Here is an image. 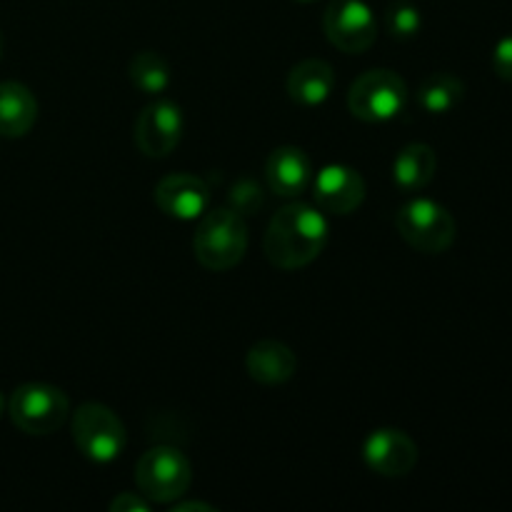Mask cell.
I'll return each instance as SVG.
<instances>
[{"mask_svg": "<svg viewBox=\"0 0 512 512\" xmlns=\"http://www.w3.org/2000/svg\"><path fill=\"white\" fill-rule=\"evenodd\" d=\"M328 230V220L313 205H285L273 215L265 230V258L280 270L305 268L325 250Z\"/></svg>", "mask_w": 512, "mask_h": 512, "instance_id": "obj_1", "label": "cell"}, {"mask_svg": "<svg viewBox=\"0 0 512 512\" xmlns=\"http://www.w3.org/2000/svg\"><path fill=\"white\" fill-rule=\"evenodd\" d=\"M195 258L203 268L223 273L235 268L248 250V225L243 215L230 208L210 210L203 215L193 238Z\"/></svg>", "mask_w": 512, "mask_h": 512, "instance_id": "obj_2", "label": "cell"}, {"mask_svg": "<svg viewBox=\"0 0 512 512\" xmlns=\"http://www.w3.org/2000/svg\"><path fill=\"white\" fill-rule=\"evenodd\" d=\"M10 420L28 435H50L65 425L70 400L60 388L48 383H25L8 400Z\"/></svg>", "mask_w": 512, "mask_h": 512, "instance_id": "obj_3", "label": "cell"}, {"mask_svg": "<svg viewBox=\"0 0 512 512\" xmlns=\"http://www.w3.org/2000/svg\"><path fill=\"white\" fill-rule=\"evenodd\" d=\"M408 105V85L393 70H368L348 93V108L363 123H385L398 118Z\"/></svg>", "mask_w": 512, "mask_h": 512, "instance_id": "obj_4", "label": "cell"}, {"mask_svg": "<svg viewBox=\"0 0 512 512\" xmlns=\"http://www.w3.org/2000/svg\"><path fill=\"white\" fill-rule=\"evenodd\" d=\"M398 233L410 248L420 253H445L455 243V220L440 203L430 198H415L395 215Z\"/></svg>", "mask_w": 512, "mask_h": 512, "instance_id": "obj_5", "label": "cell"}, {"mask_svg": "<svg viewBox=\"0 0 512 512\" xmlns=\"http://www.w3.org/2000/svg\"><path fill=\"white\" fill-rule=\"evenodd\" d=\"M73 440L93 463H113L128 443L125 425L108 405L83 403L73 415Z\"/></svg>", "mask_w": 512, "mask_h": 512, "instance_id": "obj_6", "label": "cell"}, {"mask_svg": "<svg viewBox=\"0 0 512 512\" xmlns=\"http://www.w3.org/2000/svg\"><path fill=\"white\" fill-rule=\"evenodd\" d=\"M193 480L188 458L175 448H150L135 465V483L150 503H173Z\"/></svg>", "mask_w": 512, "mask_h": 512, "instance_id": "obj_7", "label": "cell"}, {"mask_svg": "<svg viewBox=\"0 0 512 512\" xmlns=\"http://www.w3.org/2000/svg\"><path fill=\"white\" fill-rule=\"evenodd\" d=\"M323 30L335 48L350 55L365 53L378 38L375 15L365 0H333L323 15Z\"/></svg>", "mask_w": 512, "mask_h": 512, "instance_id": "obj_8", "label": "cell"}, {"mask_svg": "<svg viewBox=\"0 0 512 512\" xmlns=\"http://www.w3.org/2000/svg\"><path fill=\"white\" fill-rule=\"evenodd\" d=\"M183 110L173 100H155L135 120V145L148 158H165L183 138Z\"/></svg>", "mask_w": 512, "mask_h": 512, "instance_id": "obj_9", "label": "cell"}, {"mask_svg": "<svg viewBox=\"0 0 512 512\" xmlns=\"http://www.w3.org/2000/svg\"><path fill=\"white\" fill-rule=\"evenodd\" d=\"M363 458L365 465L383 478H405L418 463V445L403 430L380 428L365 440Z\"/></svg>", "mask_w": 512, "mask_h": 512, "instance_id": "obj_10", "label": "cell"}, {"mask_svg": "<svg viewBox=\"0 0 512 512\" xmlns=\"http://www.w3.org/2000/svg\"><path fill=\"white\" fill-rule=\"evenodd\" d=\"M313 195L320 210L333 215H350L363 205L365 180L348 165H325L313 178Z\"/></svg>", "mask_w": 512, "mask_h": 512, "instance_id": "obj_11", "label": "cell"}, {"mask_svg": "<svg viewBox=\"0 0 512 512\" xmlns=\"http://www.w3.org/2000/svg\"><path fill=\"white\" fill-rule=\"evenodd\" d=\"M153 198L165 215L175 220L203 218L210 203V190L203 178L190 173L165 175L153 190Z\"/></svg>", "mask_w": 512, "mask_h": 512, "instance_id": "obj_12", "label": "cell"}, {"mask_svg": "<svg viewBox=\"0 0 512 512\" xmlns=\"http://www.w3.org/2000/svg\"><path fill=\"white\" fill-rule=\"evenodd\" d=\"M265 180H268V188L280 198H295L305 193L313 183V165H310L308 153L295 145L273 150L265 163Z\"/></svg>", "mask_w": 512, "mask_h": 512, "instance_id": "obj_13", "label": "cell"}, {"mask_svg": "<svg viewBox=\"0 0 512 512\" xmlns=\"http://www.w3.org/2000/svg\"><path fill=\"white\" fill-rule=\"evenodd\" d=\"M250 378L260 385H283L298 370V358L280 340H258L245 358Z\"/></svg>", "mask_w": 512, "mask_h": 512, "instance_id": "obj_14", "label": "cell"}, {"mask_svg": "<svg viewBox=\"0 0 512 512\" xmlns=\"http://www.w3.org/2000/svg\"><path fill=\"white\" fill-rule=\"evenodd\" d=\"M38 120V100L23 83H0V135L23 138Z\"/></svg>", "mask_w": 512, "mask_h": 512, "instance_id": "obj_15", "label": "cell"}, {"mask_svg": "<svg viewBox=\"0 0 512 512\" xmlns=\"http://www.w3.org/2000/svg\"><path fill=\"white\" fill-rule=\"evenodd\" d=\"M335 73L330 63L320 58H308L303 63L295 65L288 75V95L295 103L305 105V108H315V105L325 103L333 93Z\"/></svg>", "mask_w": 512, "mask_h": 512, "instance_id": "obj_16", "label": "cell"}, {"mask_svg": "<svg viewBox=\"0 0 512 512\" xmlns=\"http://www.w3.org/2000/svg\"><path fill=\"white\" fill-rule=\"evenodd\" d=\"M438 170V155L430 145L410 143L395 155L393 160V180L400 190H423Z\"/></svg>", "mask_w": 512, "mask_h": 512, "instance_id": "obj_17", "label": "cell"}, {"mask_svg": "<svg viewBox=\"0 0 512 512\" xmlns=\"http://www.w3.org/2000/svg\"><path fill=\"white\" fill-rule=\"evenodd\" d=\"M465 98V83L453 73H430L418 88V105L430 115H445Z\"/></svg>", "mask_w": 512, "mask_h": 512, "instance_id": "obj_18", "label": "cell"}, {"mask_svg": "<svg viewBox=\"0 0 512 512\" xmlns=\"http://www.w3.org/2000/svg\"><path fill=\"white\" fill-rule=\"evenodd\" d=\"M128 73L135 88L143 90L145 95H160L170 85L168 60L160 53H155V50H140L138 55H133Z\"/></svg>", "mask_w": 512, "mask_h": 512, "instance_id": "obj_19", "label": "cell"}, {"mask_svg": "<svg viewBox=\"0 0 512 512\" xmlns=\"http://www.w3.org/2000/svg\"><path fill=\"white\" fill-rule=\"evenodd\" d=\"M263 200H265L263 188H260L253 178H240L238 183L230 188L228 205H225V208L235 210V213L245 218V215L258 213V210L263 208Z\"/></svg>", "mask_w": 512, "mask_h": 512, "instance_id": "obj_20", "label": "cell"}, {"mask_svg": "<svg viewBox=\"0 0 512 512\" xmlns=\"http://www.w3.org/2000/svg\"><path fill=\"white\" fill-rule=\"evenodd\" d=\"M388 33L398 40H410L420 33V25H423V18H420V10L415 5L400 3L388 8Z\"/></svg>", "mask_w": 512, "mask_h": 512, "instance_id": "obj_21", "label": "cell"}, {"mask_svg": "<svg viewBox=\"0 0 512 512\" xmlns=\"http://www.w3.org/2000/svg\"><path fill=\"white\" fill-rule=\"evenodd\" d=\"M493 70L498 78L512 83V35L500 40L493 53Z\"/></svg>", "mask_w": 512, "mask_h": 512, "instance_id": "obj_22", "label": "cell"}, {"mask_svg": "<svg viewBox=\"0 0 512 512\" xmlns=\"http://www.w3.org/2000/svg\"><path fill=\"white\" fill-rule=\"evenodd\" d=\"M150 508V500L145 498H140V495H135V493H120L118 498H113L110 500V510L113 512H135V510H140V512H145Z\"/></svg>", "mask_w": 512, "mask_h": 512, "instance_id": "obj_23", "label": "cell"}, {"mask_svg": "<svg viewBox=\"0 0 512 512\" xmlns=\"http://www.w3.org/2000/svg\"><path fill=\"white\" fill-rule=\"evenodd\" d=\"M173 510H205V512H213L215 508L208 503H175Z\"/></svg>", "mask_w": 512, "mask_h": 512, "instance_id": "obj_24", "label": "cell"}, {"mask_svg": "<svg viewBox=\"0 0 512 512\" xmlns=\"http://www.w3.org/2000/svg\"><path fill=\"white\" fill-rule=\"evenodd\" d=\"M3 413H5V398L0 395V418H3Z\"/></svg>", "mask_w": 512, "mask_h": 512, "instance_id": "obj_25", "label": "cell"}, {"mask_svg": "<svg viewBox=\"0 0 512 512\" xmlns=\"http://www.w3.org/2000/svg\"><path fill=\"white\" fill-rule=\"evenodd\" d=\"M3 50H5V40H3V33H0V58H3Z\"/></svg>", "mask_w": 512, "mask_h": 512, "instance_id": "obj_26", "label": "cell"}, {"mask_svg": "<svg viewBox=\"0 0 512 512\" xmlns=\"http://www.w3.org/2000/svg\"><path fill=\"white\" fill-rule=\"evenodd\" d=\"M300 3H313V0H300Z\"/></svg>", "mask_w": 512, "mask_h": 512, "instance_id": "obj_27", "label": "cell"}]
</instances>
